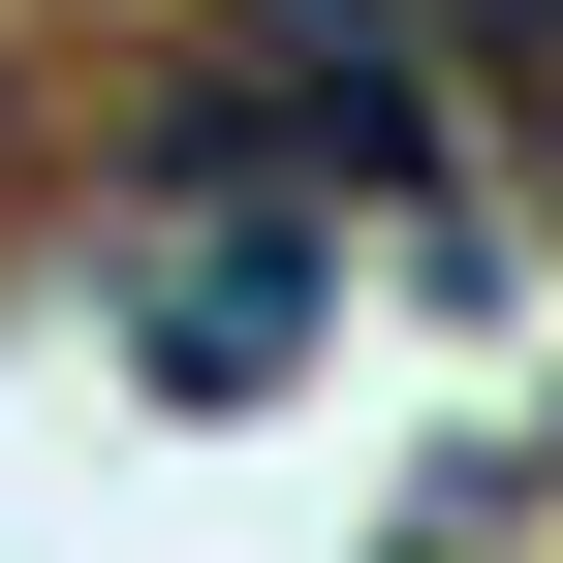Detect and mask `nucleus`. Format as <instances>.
<instances>
[{"instance_id":"nucleus-1","label":"nucleus","mask_w":563,"mask_h":563,"mask_svg":"<svg viewBox=\"0 0 563 563\" xmlns=\"http://www.w3.org/2000/svg\"><path fill=\"white\" fill-rule=\"evenodd\" d=\"M125 344H157L188 407H251L282 344H313V220H251V188H188V251H125Z\"/></svg>"}]
</instances>
